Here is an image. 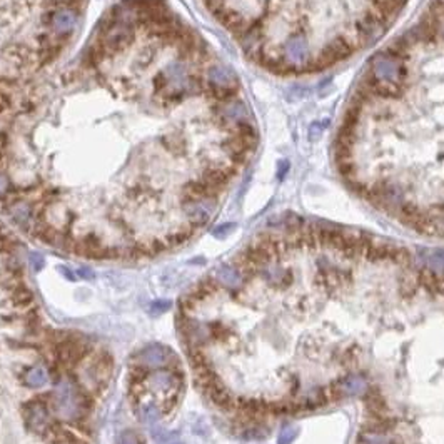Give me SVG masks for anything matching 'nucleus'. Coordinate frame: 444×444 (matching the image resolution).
Here are the masks:
<instances>
[{"instance_id":"nucleus-14","label":"nucleus","mask_w":444,"mask_h":444,"mask_svg":"<svg viewBox=\"0 0 444 444\" xmlns=\"http://www.w3.org/2000/svg\"><path fill=\"white\" fill-rule=\"evenodd\" d=\"M172 432H169V431H166V429H162V428H156V429H152V437H154V441L156 442H159V444H166V442H169L170 439H172Z\"/></svg>"},{"instance_id":"nucleus-15","label":"nucleus","mask_w":444,"mask_h":444,"mask_svg":"<svg viewBox=\"0 0 444 444\" xmlns=\"http://www.w3.org/2000/svg\"><path fill=\"white\" fill-rule=\"evenodd\" d=\"M170 307H172V303H170V301L159 299V301H154V303L151 304V312H152L154 316H156V314H162V312L169 311Z\"/></svg>"},{"instance_id":"nucleus-17","label":"nucleus","mask_w":444,"mask_h":444,"mask_svg":"<svg viewBox=\"0 0 444 444\" xmlns=\"http://www.w3.org/2000/svg\"><path fill=\"white\" fill-rule=\"evenodd\" d=\"M30 261H32V264H33V269H35V271H39V269H42V266H44V259H42V255L32 254V257H30Z\"/></svg>"},{"instance_id":"nucleus-4","label":"nucleus","mask_w":444,"mask_h":444,"mask_svg":"<svg viewBox=\"0 0 444 444\" xmlns=\"http://www.w3.org/2000/svg\"><path fill=\"white\" fill-rule=\"evenodd\" d=\"M85 0H0V116L72 41Z\"/></svg>"},{"instance_id":"nucleus-5","label":"nucleus","mask_w":444,"mask_h":444,"mask_svg":"<svg viewBox=\"0 0 444 444\" xmlns=\"http://www.w3.org/2000/svg\"><path fill=\"white\" fill-rule=\"evenodd\" d=\"M49 396V406L55 418L76 424L90 409V394L81 388L76 378H62Z\"/></svg>"},{"instance_id":"nucleus-16","label":"nucleus","mask_w":444,"mask_h":444,"mask_svg":"<svg viewBox=\"0 0 444 444\" xmlns=\"http://www.w3.org/2000/svg\"><path fill=\"white\" fill-rule=\"evenodd\" d=\"M77 276L82 277V279H87V281H90V279H94V272L87 269V267H81V269L77 271Z\"/></svg>"},{"instance_id":"nucleus-6","label":"nucleus","mask_w":444,"mask_h":444,"mask_svg":"<svg viewBox=\"0 0 444 444\" xmlns=\"http://www.w3.org/2000/svg\"><path fill=\"white\" fill-rule=\"evenodd\" d=\"M110 374L112 359L107 354H99L89 364H84L76 381L81 384L82 389L87 391L89 394H92V392H99L104 389V386L109 383Z\"/></svg>"},{"instance_id":"nucleus-2","label":"nucleus","mask_w":444,"mask_h":444,"mask_svg":"<svg viewBox=\"0 0 444 444\" xmlns=\"http://www.w3.org/2000/svg\"><path fill=\"white\" fill-rule=\"evenodd\" d=\"M324 404H362L356 444H444V267L367 264L311 364Z\"/></svg>"},{"instance_id":"nucleus-12","label":"nucleus","mask_w":444,"mask_h":444,"mask_svg":"<svg viewBox=\"0 0 444 444\" xmlns=\"http://www.w3.org/2000/svg\"><path fill=\"white\" fill-rule=\"evenodd\" d=\"M14 304L15 306H20V307H27L33 304V295L32 292L28 291L27 287L24 286H17L14 289Z\"/></svg>"},{"instance_id":"nucleus-8","label":"nucleus","mask_w":444,"mask_h":444,"mask_svg":"<svg viewBox=\"0 0 444 444\" xmlns=\"http://www.w3.org/2000/svg\"><path fill=\"white\" fill-rule=\"evenodd\" d=\"M172 361H177L175 359V354L162 344L147 346L135 356V364L147 369V371L161 369V367H177L175 364H172Z\"/></svg>"},{"instance_id":"nucleus-1","label":"nucleus","mask_w":444,"mask_h":444,"mask_svg":"<svg viewBox=\"0 0 444 444\" xmlns=\"http://www.w3.org/2000/svg\"><path fill=\"white\" fill-rule=\"evenodd\" d=\"M257 129L237 76L166 0H121L0 132V206L94 259L177 247L209 224Z\"/></svg>"},{"instance_id":"nucleus-7","label":"nucleus","mask_w":444,"mask_h":444,"mask_svg":"<svg viewBox=\"0 0 444 444\" xmlns=\"http://www.w3.org/2000/svg\"><path fill=\"white\" fill-rule=\"evenodd\" d=\"M24 423L30 432L45 437L57 424L52 409L49 406V396H41L28 401L24 406Z\"/></svg>"},{"instance_id":"nucleus-19","label":"nucleus","mask_w":444,"mask_h":444,"mask_svg":"<svg viewBox=\"0 0 444 444\" xmlns=\"http://www.w3.org/2000/svg\"><path fill=\"white\" fill-rule=\"evenodd\" d=\"M172 444H184V442H179V441H177V442H172Z\"/></svg>"},{"instance_id":"nucleus-10","label":"nucleus","mask_w":444,"mask_h":444,"mask_svg":"<svg viewBox=\"0 0 444 444\" xmlns=\"http://www.w3.org/2000/svg\"><path fill=\"white\" fill-rule=\"evenodd\" d=\"M49 379L50 373L44 364H33V366L25 367L22 373V383L28 389H41L49 383Z\"/></svg>"},{"instance_id":"nucleus-11","label":"nucleus","mask_w":444,"mask_h":444,"mask_svg":"<svg viewBox=\"0 0 444 444\" xmlns=\"http://www.w3.org/2000/svg\"><path fill=\"white\" fill-rule=\"evenodd\" d=\"M135 414H137V418L144 424H156L162 416V409H161V404L157 406L154 401L140 399L135 402Z\"/></svg>"},{"instance_id":"nucleus-13","label":"nucleus","mask_w":444,"mask_h":444,"mask_svg":"<svg viewBox=\"0 0 444 444\" xmlns=\"http://www.w3.org/2000/svg\"><path fill=\"white\" fill-rule=\"evenodd\" d=\"M117 444H144V442H142V437L135 431L125 429L119 434Z\"/></svg>"},{"instance_id":"nucleus-9","label":"nucleus","mask_w":444,"mask_h":444,"mask_svg":"<svg viewBox=\"0 0 444 444\" xmlns=\"http://www.w3.org/2000/svg\"><path fill=\"white\" fill-rule=\"evenodd\" d=\"M55 357L62 366L65 367H72L77 366L85 356L89 354V346L84 343L81 338H65L60 339L59 343L54 347Z\"/></svg>"},{"instance_id":"nucleus-18","label":"nucleus","mask_w":444,"mask_h":444,"mask_svg":"<svg viewBox=\"0 0 444 444\" xmlns=\"http://www.w3.org/2000/svg\"><path fill=\"white\" fill-rule=\"evenodd\" d=\"M62 271H64V274H65L67 277H69V279H70V281H73V276L70 274V271H69V269H67V267H62Z\"/></svg>"},{"instance_id":"nucleus-3","label":"nucleus","mask_w":444,"mask_h":444,"mask_svg":"<svg viewBox=\"0 0 444 444\" xmlns=\"http://www.w3.org/2000/svg\"><path fill=\"white\" fill-rule=\"evenodd\" d=\"M408 0H204L250 60L277 76H309L386 35Z\"/></svg>"}]
</instances>
